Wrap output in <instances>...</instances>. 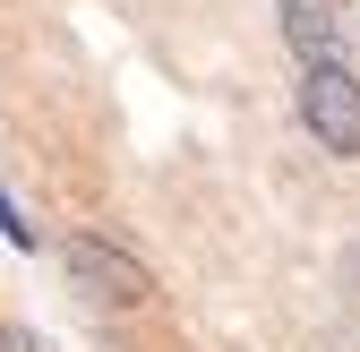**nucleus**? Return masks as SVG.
<instances>
[{
	"mask_svg": "<svg viewBox=\"0 0 360 352\" xmlns=\"http://www.w3.org/2000/svg\"><path fill=\"white\" fill-rule=\"evenodd\" d=\"M60 275H69V292L95 301V310H146L155 301V267L138 249H120L112 232H69L60 241Z\"/></svg>",
	"mask_w": 360,
	"mask_h": 352,
	"instance_id": "nucleus-1",
	"label": "nucleus"
},
{
	"mask_svg": "<svg viewBox=\"0 0 360 352\" xmlns=\"http://www.w3.org/2000/svg\"><path fill=\"white\" fill-rule=\"evenodd\" d=\"M300 129L326 155L360 163V69L352 61H309L300 69Z\"/></svg>",
	"mask_w": 360,
	"mask_h": 352,
	"instance_id": "nucleus-2",
	"label": "nucleus"
},
{
	"mask_svg": "<svg viewBox=\"0 0 360 352\" xmlns=\"http://www.w3.org/2000/svg\"><path fill=\"white\" fill-rule=\"evenodd\" d=\"M283 18V52L309 69V61H352V9L343 0H275Z\"/></svg>",
	"mask_w": 360,
	"mask_h": 352,
	"instance_id": "nucleus-3",
	"label": "nucleus"
},
{
	"mask_svg": "<svg viewBox=\"0 0 360 352\" xmlns=\"http://www.w3.org/2000/svg\"><path fill=\"white\" fill-rule=\"evenodd\" d=\"M0 352H52L43 335H26V327H0Z\"/></svg>",
	"mask_w": 360,
	"mask_h": 352,
	"instance_id": "nucleus-4",
	"label": "nucleus"
}]
</instances>
